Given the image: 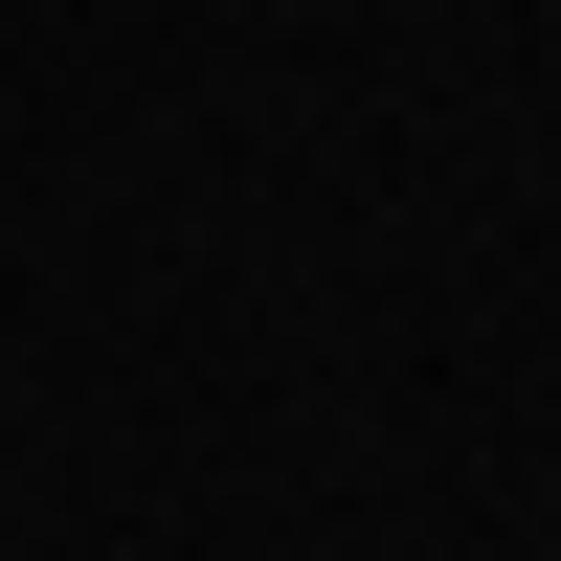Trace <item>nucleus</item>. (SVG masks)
I'll list each match as a JSON object with an SVG mask.
<instances>
[]
</instances>
